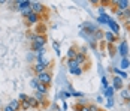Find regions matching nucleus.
<instances>
[{
	"mask_svg": "<svg viewBox=\"0 0 130 111\" xmlns=\"http://www.w3.org/2000/svg\"><path fill=\"white\" fill-rule=\"evenodd\" d=\"M27 99H28V96H27V95H24V93H21V95H20V101H23V102H26Z\"/></svg>",
	"mask_w": 130,
	"mask_h": 111,
	"instance_id": "29",
	"label": "nucleus"
},
{
	"mask_svg": "<svg viewBox=\"0 0 130 111\" xmlns=\"http://www.w3.org/2000/svg\"><path fill=\"white\" fill-rule=\"evenodd\" d=\"M30 84H31V87H35V89H36V87H38V81H36V78H35V80H31V81H30Z\"/></svg>",
	"mask_w": 130,
	"mask_h": 111,
	"instance_id": "32",
	"label": "nucleus"
},
{
	"mask_svg": "<svg viewBox=\"0 0 130 111\" xmlns=\"http://www.w3.org/2000/svg\"><path fill=\"white\" fill-rule=\"evenodd\" d=\"M103 95L106 96V98H112V95H114V89L112 87H106L103 90Z\"/></svg>",
	"mask_w": 130,
	"mask_h": 111,
	"instance_id": "18",
	"label": "nucleus"
},
{
	"mask_svg": "<svg viewBox=\"0 0 130 111\" xmlns=\"http://www.w3.org/2000/svg\"><path fill=\"white\" fill-rule=\"evenodd\" d=\"M103 38L108 41V44H114V42H115V39H117V36H115L112 32H109V30L103 33Z\"/></svg>",
	"mask_w": 130,
	"mask_h": 111,
	"instance_id": "8",
	"label": "nucleus"
},
{
	"mask_svg": "<svg viewBox=\"0 0 130 111\" xmlns=\"http://www.w3.org/2000/svg\"><path fill=\"white\" fill-rule=\"evenodd\" d=\"M94 38H96V39H97V41H100V39H102V38H103V33H102V32H100V30H99V29H97V32H96V33H94Z\"/></svg>",
	"mask_w": 130,
	"mask_h": 111,
	"instance_id": "24",
	"label": "nucleus"
},
{
	"mask_svg": "<svg viewBox=\"0 0 130 111\" xmlns=\"http://www.w3.org/2000/svg\"><path fill=\"white\" fill-rule=\"evenodd\" d=\"M27 21H28L30 24H35V23H38V21H39V15H38V14H35V12H31L28 17H27Z\"/></svg>",
	"mask_w": 130,
	"mask_h": 111,
	"instance_id": "12",
	"label": "nucleus"
},
{
	"mask_svg": "<svg viewBox=\"0 0 130 111\" xmlns=\"http://www.w3.org/2000/svg\"><path fill=\"white\" fill-rule=\"evenodd\" d=\"M114 72L118 75V77H121V78H127V74L124 72V71H121V69H118V68H114Z\"/></svg>",
	"mask_w": 130,
	"mask_h": 111,
	"instance_id": "21",
	"label": "nucleus"
},
{
	"mask_svg": "<svg viewBox=\"0 0 130 111\" xmlns=\"http://www.w3.org/2000/svg\"><path fill=\"white\" fill-rule=\"evenodd\" d=\"M102 84H103L105 89H106V87H109V86H108V80H106V77H102Z\"/></svg>",
	"mask_w": 130,
	"mask_h": 111,
	"instance_id": "30",
	"label": "nucleus"
},
{
	"mask_svg": "<svg viewBox=\"0 0 130 111\" xmlns=\"http://www.w3.org/2000/svg\"><path fill=\"white\" fill-rule=\"evenodd\" d=\"M20 105H21V104H20V101H12V102L9 104V107H11V108H12L13 111L18 110V108H20Z\"/></svg>",
	"mask_w": 130,
	"mask_h": 111,
	"instance_id": "22",
	"label": "nucleus"
},
{
	"mask_svg": "<svg viewBox=\"0 0 130 111\" xmlns=\"http://www.w3.org/2000/svg\"><path fill=\"white\" fill-rule=\"evenodd\" d=\"M85 60H87V56H85V53L78 51V53H76V57H75V62L78 63V65H82Z\"/></svg>",
	"mask_w": 130,
	"mask_h": 111,
	"instance_id": "9",
	"label": "nucleus"
},
{
	"mask_svg": "<svg viewBox=\"0 0 130 111\" xmlns=\"http://www.w3.org/2000/svg\"><path fill=\"white\" fill-rule=\"evenodd\" d=\"M106 107H108V108L114 107V98H108V102H106Z\"/></svg>",
	"mask_w": 130,
	"mask_h": 111,
	"instance_id": "26",
	"label": "nucleus"
},
{
	"mask_svg": "<svg viewBox=\"0 0 130 111\" xmlns=\"http://www.w3.org/2000/svg\"><path fill=\"white\" fill-rule=\"evenodd\" d=\"M84 30L88 32V33H96L97 32V27L94 24H91V23H84Z\"/></svg>",
	"mask_w": 130,
	"mask_h": 111,
	"instance_id": "10",
	"label": "nucleus"
},
{
	"mask_svg": "<svg viewBox=\"0 0 130 111\" xmlns=\"http://www.w3.org/2000/svg\"><path fill=\"white\" fill-rule=\"evenodd\" d=\"M129 29H130V26H129Z\"/></svg>",
	"mask_w": 130,
	"mask_h": 111,
	"instance_id": "38",
	"label": "nucleus"
},
{
	"mask_svg": "<svg viewBox=\"0 0 130 111\" xmlns=\"http://www.w3.org/2000/svg\"><path fill=\"white\" fill-rule=\"evenodd\" d=\"M76 48H70L67 51V57H69V60H75V57H76Z\"/></svg>",
	"mask_w": 130,
	"mask_h": 111,
	"instance_id": "17",
	"label": "nucleus"
},
{
	"mask_svg": "<svg viewBox=\"0 0 130 111\" xmlns=\"http://www.w3.org/2000/svg\"><path fill=\"white\" fill-rule=\"evenodd\" d=\"M36 90H38V93H40V95H45V93L48 92V90H46V86H45V84H42V83H38Z\"/></svg>",
	"mask_w": 130,
	"mask_h": 111,
	"instance_id": "16",
	"label": "nucleus"
},
{
	"mask_svg": "<svg viewBox=\"0 0 130 111\" xmlns=\"http://www.w3.org/2000/svg\"><path fill=\"white\" fill-rule=\"evenodd\" d=\"M88 110H90V111H99V108H97V105H90V107H88Z\"/></svg>",
	"mask_w": 130,
	"mask_h": 111,
	"instance_id": "31",
	"label": "nucleus"
},
{
	"mask_svg": "<svg viewBox=\"0 0 130 111\" xmlns=\"http://www.w3.org/2000/svg\"><path fill=\"white\" fill-rule=\"evenodd\" d=\"M109 15H106V14H103V15H100L99 18H97V23H100V24H108V21H109Z\"/></svg>",
	"mask_w": 130,
	"mask_h": 111,
	"instance_id": "14",
	"label": "nucleus"
},
{
	"mask_svg": "<svg viewBox=\"0 0 130 111\" xmlns=\"http://www.w3.org/2000/svg\"><path fill=\"white\" fill-rule=\"evenodd\" d=\"M127 105H129V108H130V101H129V104H127Z\"/></svg>",
	"mask_w": 130,
	"mask_h": 111,
	"instance_id": "36",
	"label": "nucleus"
},
{
	"mask_svg": "<svg viewBox=\"0 0 130 111\" xmlns=\"http://www.w3.org/2000/svg\"><path fill=\"white\" fill-rule=\"evenodd\" d=\"M108 27H109V30L117 36V35H120V24L118 23H115L112 18H109V21H108Z\"/></svg>",
	"mask_w": 130,
	"mask_h": 111,
	"instance_id": "4",
	"label": "nucleus"
},
{
	"mask_svg": "<svg viewBox=\"0 0 130 111\" xmlns=\"http://www.w3.org/2000/svg\"><path fill=\"white\" fill-rule=\"evenodd\" d=\"M17 5H18V9H23V8H30L31 2H28V0H26V2H18Z\"/></svg>",
	"mask_w": 130,
	"mask_h": 111,
	"instance_id": "20",
	"label": "nucleus"
},
{
	"mask_svg": "<svg viewBox=\"0 0 130 111\" xmlns=\"http://www.w3.org/2000/svg\"><path fill=\"white\" fill-rule=\"evenodd\" d=\"M76 111H90V110H88V107H84V105H82V107H81V108H78Z\"/></svg>",
	"mask_w": 130,
	"mask_h": 111,
	"instance_id": "34",
	"label": "nucleus"
},
{
	"mask_svg": "<svg viewBox=\"0 0 130 111\" xmlns=\"http://www.w3.org/2000/svg\"><path fill=\"white\" fill-rule=\"evenodd\" d=\"M21 105H23V108H24V110H27V108H30V105H28V102H21Z\"/></svg>",
	"mask_w": 130,
	"mask_h": 111,
	"instance_id": "33",
	"label": "nucleus"
},
{
	"mask_svg": "<svg viewBox=\"0 0 130 111\" xmlns=\"http://www.w3.org/2000/svg\"><path fill=\"white\" fill-rule=\"evenodd\" d=\"M45 42H46V39H45V36H42V35H36L35 36V39H33V50L35 51H39V50L43 48V45H45Z\"/></svg>",
	"mask_w": 130,
	"mask_h": 111,
	"instance_id": "1",
	"label": "nucleus"
},
{
	"mask_svg": "<svg viewBox=\"0 0 130 111\" xmlns=\"http://www.w3.org/2000/svg\"><path fill=\"white\" fill-rule=\"evenodd\" d=\"M121 98L124 99V101H130V87L121 89Z\"/></svg>",
	"mask_w": 130,
	"mask_h": 111,
	"instance_id": "13",
	"label": "nucleus"
},
{
	"mask_svg": "<svg viewBox=\"0 0 130 111\" xmlns=\"http://www.w3.org/2000/svg\"><path fill=\"white\" fill-rule=\"evenodd\" d=\"M67 66H69V72H70V71H75V69L79 68V65L75 62V60H67Z\"/></svg>",
	"mask_w": 130,
	"mask_h": 111,
	"instance_id": "15",
	"label": "nucleus"
},
{
	"mask_svg": "<svg viewBox=\"0 0 130 111\" xmlns=\"http://www.w3.org/2000/svg\"><path fill=\"white\" fill-rule=\"evenodd\" d=\"M118 53H120V56H121L123 59H126V57H127V54H129V45H127V42H120Z\"/></svg>",
	"mask_w": 130,
	"mask_h": 111,
	"instance_id": "5",
	"label": "nucleus"
},
{
	"mask_svg": "<svg viewBox=\"0 0 130 111\" xmlns=\"http://www.w3.org/2000/svg\"><path fill=\"white\" fill-rule=\"evenodd\" d=\"M35 99H36V101H39V102H43V95H40V93H36Z\"/></svg>",
	"mask_w": 130,
	"mask_h": 111,
	"instance_id": "28",
	"label": "nucleus"
},
{
	"mask_svg": "<svg viewBox=\"0 0 130 111\" xmlns=\"http://www.w3.org/2000/svg\"><path fill=\"white\" fill-rule=\"evenodd\" d=\"M112 3L117 5L118 11H127V9H130V2H127V0H114Z\"/></svg>",
	"mask_w": 130,
	"mask_h": 111,
	"instance_id": "3",
	"label": "nucleus"
},
{
	"mask_svg": "<svg viewBox=\"0 0 130 111\" xmlns=\"http://www.w3.org/2000/svg\"><path fill=\"white\" fill-rule=\"evenodd\" d=\"M70 74H72V75H81V74H82V69L78 68V69H75V71H70Z\"/></svg>",
	"mask_w": 130,
	"mask_h": 111,
	"instance_id": "27",
	"label": "nucleus"
},
{
	"mask_svg": "<svg viewBox=\"0 0 130 111\" xmlns=\"http://www.w3.org/2000/svg\"><path fill=\"white\" fill-rule=\"evenodd\" d=\"M30 8H31V12L38 14V15H39V12H42V11H43V5H42V3H39V2H31Z\"/></svg>",
	"mask_w": 130,
	"mask_h": 111,
	"instance_id": "6",
	"label": "nucleus"
},
{
	"mask_svg": "<svg viewBox=\"0 0 130 111\" xmlns=\"http://www.w3.org/2000/svg\"><path fill=\"white\" fill-rule=\"evenodd\" d=\"M99 111H103V110H99Z\"/></svg>",
	"mask_w": 130,
	"mask_h": 111,
	"instance_id": "37",
	"label": "nucleus"
},
{
	"mask_svg": "<svg viewBox=\"0 0 130 111\" xmlns=\"http://www.w3.org/2000/svg\"><path fill=\"white\" fill-rule=\"evenodd\" d=\"M129 21H130V20H129Z\"/></svg>",
	"mask_w": 130,
	"mask_h": 111,
	"instance_id": "39",
	"label": "nucleus"
},
{
	"mask_svg": "<svg viewBox=\"0 0 130 111\" xmlns=\"http://www.w3.org/2000/svg\"><path fill=\"white\" fill-rule=\"evenodd\" d=\"M45 71H46V66L40 62H36V65H35V72H36V74H42V72H45Z\"/></svg>",
	"mask_w": 130,
	"mask_h": 111,
	"instance_id": "11",
	"label": "nucleus"
},
{
	"mask_svg": "<svg viewBox=\"0 0 130 111\" xmlns=\"http://www.w3.org/2000/svg\"><path fill=\"white\" fill-rule=\"evenodd\" d=\"M36 81L38 83H42V84H45V86H48L50 83H51V74L50 72H42V74H38L36 77Z\"/></svg>",
	"mask_w": 130,
	"mask_h": 111,
	"instance_id": "2",
	"label": "nucleus"
},
{
	"mask_svg": "<svg viewBox=\"0 0 130 111\" xmlns=\"http://www.w3.org/2000/svg\"><path fill=\"white\" fill-rule=\"evenodd\" d=\"M3 111H13V110L9 107V105H8V107H5V110H3Z\"/></svg>",
	"mask_w": 130,
	"mask_h": 111,
	"instance_id": "35",
	"label": "nucleus"
},
{
	"mask_svg": "<svg viewBox=\"0 0 130 111\" xmlns=\"http://www.w3.org/2000/svg\"><path fill=\"white\" fill-rule=\"evenodd\" d=\"M27 102H28V105H30V107H36V105H38V102H36V99H35V98H28V99H27Z\"/></svg>",
	"mask_w": 130,
	"mask_h": 111,
	"instance_id": "23",
	"label": "nucleus"
},
{
	"mask_svg": "<svg viewBox=\"0 0 130 111\" xmlns=\"http://www.w3.org/2000/svg\"><path fill=\"white\" fill-rule=\"evenodd\" d=\"M112 81H114V90H121L123 89V78H120L118 75H115L114 78H112Z\"/></svg>",
	"mask_w": 130,
	"mask_h": 111,
	"instance_id": "7",
	"label": "nucleus"
},
{
	"mask_svg": "<svg viewBox=\"0 0 130 111\" xmlns=\"http://www.w3.org/2000/svg\"><path fill=\"white\" fill-rule=\"evenodd\" d=\"M52 47H54V50H55L57 56H60V47H58V44H57V42H52Z\"/></svg>",
	"mask_w": 130,
	"mask_h": 111,
	"instance_id": "25",
	"label": "nucleus"
},
{
	"mask_svg": "<svg viewBox=\"0 0 130 111\" xmlns=\"http://www.w3.org/2000/svg\"><path fill=\"white\" fill-rule=\"evenodd\" d=\"M129 66H130V60L127 59V57H126V59H123L121 63H120V68H121V69H127Z\"/></svg>",
	"mask_w": 130,
	"mask_h": 111,
	"instance_id": "19",
	"label": "nucleus"
}]
</instances>
